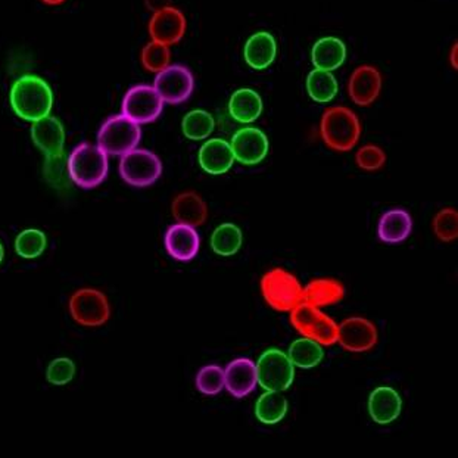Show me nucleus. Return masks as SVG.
I'll use <instances>...</instances> for the list:
<instances>
[{"label": "nucleus", "instance_id": "6ab92c4d", "mask_svg": "<svg viewBox=\"0 0 458 458\" xmlns=\"http://www.w3.org/2000/svg\"><path fill=\"white\" fill-rule=\"evenodd\" d=\"M259 386L257 367L250 359H236L225 369V389L233 398H246Z\"/></svg>", "mask_w": 458, "mask_h": 458}, {"label": "nucleus", "instance_id": "4c0bfd02", "mask_svg": "<svg viewBox=\"0 0 458 458\" xmlns=\"http://www.w3.org/2000/svg\"><path fill=\"white\" fill-rule=\"evenodd\" d=\"M45 175L52 186L58 189H64L67 186L70 179L68 173V158H65V152L55 157H47L45 163Z\"/></svg>", "mask_w": 458, "mask_h": 458}, {"label": "nucleus", "instance_id": "4be33fe9", "mask_svg": "<svg viewBox=\"0 0 458 458\" xmlns=\"http://www.w3.org/2000/svg\"><path fill=\"white\" fill-rule=\"evenodd\" d=\"M243 58L248 67L255 72H264L271 67L277 58V42L268 31H259L246 40Z\"/></svg>", "mask_w": 458, "mask_h": 458}, {"label": "nucleus", "instance_id": "b1692460", "mask_svg": "<svg viewBox=\"0 0 458 458\" xmlns=\"http://www.w3.org/2000/svg\"><path fill=\"white\" fill-rule=\"evenodd\" d=\"M345 43L341 38L327 36L317 40L311 49V61H313L314 68L323 70V72H334L341 68L346 61Z\"/></svg>", "mask_w": 458, "mask_h": 458}, {"label": "nucleus", "instance_id": "a19ab883", "mask_svg": "<svg viewBox=\"0 0 458 458\" xmlns=\"http://www.w3.org/2000/svg\"><path fill=\"white\" fill-rule=\"evenodd\" d=\"M42 2L49 6H58V4H63L65 0H42Z\"/></svg>", "mask_w": 458, "mask_h": 458}, {"label": "nucleus", "instance_id": "ddd939ff", "mask_svg": "<svg viewBox=\"0 0 458 458\" xmlns=\"http://www.w3.org/2000/svg\"><path fill=\"white\" fill-rule=\"evenodd\" d=\"M379 342V332L375 323L364 317H350L339 325L338 344L352 354H362L373 350Z\"/></svg>", "mask_w": 458, "mask_h": 458}, {"label": "nucleus", "instance_id": "2eb2a0df", "mask_svg": "<svg viewBox=\"0 0 458 458\" xmlns=\"http://www.w3.org/2000/svg\"><path fill=\"white\" fill-rule=\"evenodd\" d=\"M384 79L375 65L355 68L348 81V95L357 106H370L382 92Z\"/></svg>", "mask_w": 458, "mask_h": 458}, {"label": "nucleus", "instance_id": "a878e982", "mask_svg": "<svg viewBox=\"0 0 458 458\" xmlns=\"http://www.w3.org/2000/svg\"><path fill=\"white\" fill-rule=\"evenodd\" d=\"M345 298V286L336 279L320 277L313 279L304 288V301L316 309H325L330 305L339 304Z\"/></svg>", "mask_w": 458, "mask_h": 458}, {"label": "nucleus", "instance_id": "c756f323", "mask_svg": "<svg viewBox=\"0 0 458 458\" xmlns=\"http://www.w3.org/2000/svg\"><path fill=\"white\" fill-rule=\"evenodd\" d=\"M305 89L309 97L317 104H329L339 92V83L334 72L314 68L305 80Z\"/></svg>", "mask_w": 458, "mask_h": 458}, {"label": "nucleus", "instance_id": "20e7f679", "mask_svg": "<svg viewBox=\"0 0 458 458\" xmlns=\"http://www.w3.org/2000/svg\"><path fill=\"white\" fill-rule=\"evenodd\" d=\"M108 155L92 143L75 146L68 157L70 179L79 188L95 189L104 183L108 175Z\"/></svg>", "mask_w": 458, "mask_h": 458}, {"label": "nucleus", "instance_id": "f704fd0d", "mask_svg": "<svg viewBox=\"0 0 458 458\" xmlns=\"http://www.w3.org/2000/svg\"><path fill=\"white\" fill-rule=\"evenodd\" d=\"M432 230L437 241L444 243L457 241L458 213L455 208H442L437 211L432 221Z\"/></svg>", "mask_w": 458, "mask_h": 458}, {"label": "nucleus", "instance_id": "58836bf2", "mask_svg": "<svg viewBox=\"0 0 458 458\" xmlns=\"http://www.w3.org/2000/svg\"><path fill=\"white\" fill-rule=\"evenodd\" d=\"M146 8L149 9L150 13H154L159 9L167 8L171 6V0H145Z\"/></svg>", "mask_w": 458, "mask_h": 458}, {"label": "nucleus", "instance_id": "f257e3e1", "mask_svg": "<svg viewBox=\"0 0 458 458\" xmlns=\"http://www.w3.org/2000/svg\"><path fill=\"white\" fill-rule=\"evenodd\" d=\"M54 102V90L50 84L36 74L21 75L9 90V104L13 113L29 123L50 115Z\"/></svg>", "mask_w": 458, "mask_h": 458}, {"label": "nucleus", "instance_id": "7ed1b4c3", "mask_svg": "<svg viewBox=\"0 0 458 458\" xmlns=\"http://www.w3.org/2000/svg\"><path fill=\"white\" fill-rule=\"evenodd\" d=\"M259 288L266 304L277 313H291L304 301V288L295 275L276 267L261 277Z\"/></svg>", "mask_w": 458, "mask_h": 458}, {"label": "nucleus", "instance_id": "473e14b6", "mask_svg": "<svg viewBox=\"0 0 458 458\" xmlns=\"http://www.w3.org/2000/svg\"><path fill=\"white\" fill-rule=\"evenodd\" d=\"M195 385L202 395H218L225 391V370L217 364L202 367L196 375Z\"/></svg>", "mask_w": 458, "mask_h": 458}, {"label": "nucleus", "instance_id": "39448f33", "mask_svg": "<svg viewBox=\"0 0 458 458\" xmlns=\"http://www.w3.org/2000/svg\"><path fill=\"white\" fill-rule=\"evenodd\" d=\"M291 325L293 329L304 336L313 339L321 346H332L338 344L339 325L332 317L323 313L307 302H301L292 310Z\"/></svg>", "mask_w": 458, "mask_h": 458}, {"label": "nucleus", "instance_id": "f03ea898", "mask_svg": "<svg viewBox=\"0 0 458 458\" xmlns=\"http://www.w3.org/2000/svg\"><path fill=\"white\" fill-rule=\"evenodd\" d=\"M361 130L359 115L348 106H330L321 115V140L339 154L354 149L361 138Z\"/></svg>", "mask_w": 458, "mask_h": 458}, {"label": "nucleus", "instance_id": "5701e85b", "mask_svg": "<svg viewBox=\"0 0 458 458\" xmlns=\"http://www.w3.org/2000/svg\"><path fill=\"white\" fill-rule=\"evenodd\" d=\"M411 232V216L403 208L389 209L377 223V236L387 245L403 243L410 238Z\"/></svg>", "mask_w": 458, "mask_h": 458}, {"label": "nucleus", "instance_id": "9d476101", "mask_svg": "<svg viewBox=\"0 0 458 458\" xmlns=\"http://www.w3.org/2000/svg\"><path fill=\"white\" fill-rule=\"evenodd\" d=\"M70 314L80 326L100 327L109 320L111 307L104 292L84 288L74 292V295L72 296Z\"/></svg>", "mask_w": 458, "mask_h": 458}, {"label": "nucleus", "instance_id": "c9c22d12", "mask_svg": "<svg viewBox=\"0 0 458 458\" xmlns=\"http://www.w3.org/2000/svg\"><path fill=\"white\" fill-rule=\"evenodd\" d=\"M386 154L380 146L364 145L357 150L355 154V164L360 170L367 171V173H375V171L382 170L386 164Z\"/></svg>", "mask_w": 458, "mask_h": 458}, {"label": "nucleus", "instance_id": "7c9ffc66", "mask_svg": "<svg viewBox=\"0 0 458 458\" xmlns=\"http://www.w3.org/2000/svg\"><path fill=\"white\" fill-rule=\"evenodd\" d=\"M216 130V120L213 114L205 109H192L189 111L182 121V131L184 138L193 142L207 140Z\"/></svg>", "mask_w": 458, "mask_h": 458}, {"label": "nucleus", "instance_id": "393cba45", "mask_svg": "<svg viewBox=\"0 0 458 458\" xmlns=\"http://www.w3.org/2000/svg\"><path fill=\"white\" fill-rule=\"evenodd\" d=\"M264 111L263 98L254 89H238L229 99L230 117L241 124H250L261 117Z\"/></svg>", "mask_w": 458, "mask_h": 458}, {"label": "nucleus", "instance_id": "c85d7f7f", "mask_svg": "<svg viewBox=\"0 0 458 458\" xmlns=\"http://www.w3.org/2000/svg\"><path fill=\"white\" fill-rule=\"evenodd\" d=\"M209 245L214 254L218 257H233L241 250L243 245V233L241 227L234 223H223L214 229Z\"/></svg>", "mask_w": 458, "mask_h": 458}, {"label": "nucleus", "instance_id": "a211bd4d", "mask_svg": "<svg viewBox=\"0 0 458 458\" xmlns=\"http://www.w3.org/2000/svg\"><path fill=\"white\" fill-rule=\"evenodd\" d=\"M367 409L376 425L389 426L400 419L403 412V398L394 387H376L369 395Z\"/></svg>", "mask_w": 458, "mask_h": 458}, {"label": "nucleus", "instance_id": "412c9836", "mask_svg": "<svg viewBox=\"0 0 458 458\" xmlns=\"http://www.w3.org/2000/svg\"><path fill=\"white\" fill-rule=\"evenodd\" d=\"M171 213L175 223L200 227L208 220V205L195 191H186L175 196L171 204Z\"/></svg>", "mask_w": 458, "mask_h": 458}, {"label": "nucleus", "instance_id": "bb28decb", "mask_svg": "<svg viewBox=\"0 0 458 458\" xmlns=\"http://www.w3.org/2000/svg\"><path fill=\"white\" fill-rule=\"evenodd\" d=\"M288 411L289 403L284 392L266 391L255 403V417L261 425H279L280 421H284Z\"/></svg>", "mask_w": 458, "mask_h": 458}, {"label": "nucleus", "instance_id": "aec40b11", "mask_svg": "<svg viewBox=\"0 0 458 458\" xmlns=\"http://www.w3.org/2000/svg\"><path fill=\"white\" fill-rule=\"evenodd\" d=\"M199 167L209 175H223L233 167V150L230 142L221 138L207 139L198 152Z\"/></svg>", "mask_w": 458, "mask_h": 458}, {"label": "nucleus", "instance_id": "cd10ccee", "mask_svg": "<svg viewBox=\"0 0 458 458\" xmlns=\"http://www.w3.org/2000/svg\"><path fill=\"white\" fill-rule=\"evenodd\" d=\"M289 360L295 369H302V370H311L320 366L321 361L325 359V351L320 344L310 338L296 339L292 342L289 346Z\"/></svg>", "mask_w": 458, "mask_h": 458}, {"label": "nucleus", "instance_id": "e433bc0d", "mask_svg": "<svg viewBox=\"0 0 458 458\" xmlns=\"http://www.w3.org/2000/svg\"><path fill=\"white\" fill-rule=\"evenodd\" d=\"M75 376V362L67 357H59L50 361L47 370V380L54 386L72 384Z\"/></svg>", "mask_w": 458, "mask_h": 458}, {"label": "nucleus", "instance_id": "72a5a7b5", "mask_svg": "<svg viewBox=\"0 0 458 458\" xmlns=\"http://www.w3.org/2000/svg\"><path fill=\"white\" fill-rule=\"evenodd\" d=\"M140 63H142V67L145 68L146 72L158 74L159 72H163L164 68L171 65L170 47L150 40L149 43H146L142 49Z\"/></svg>", "mask_w": 458, "mask_h": 458}, {"label": "nucleus", "instance_id": "79ce46f5", "mask_svg": "<svg viewBox=\"0 0 458 458\" xmlns=\"http://www.w3.org/2000/svg\"><path fill=\"white\" fill-rule=\"evenodd\" d=\"M4 248L2 245V242H0V264L4 263Z\"/></svg>", "mask_w": 458, "mask_h": 458}, {"label": "nucleus", "instance_id": "423d86ee", "mask_svg": "<svg viewBox=\"0 0 458 458\" xmlns=\"http://www.w3.org/2000/svg\"><path fill=\"white\" fill-rule=\"evenodd\" d=\"M142 140L140 125L120 115H113L100 125L98 131V146L111 157H123L130 150L136 149Z\"/></svg>", "mask_w": 458, "mask_h": 458}, {"label": "nucleus", "instance_id": "ea45409f", "mask_svg": "<svg viewBox=\"0 0 458 458\" xmlns=\"http://www.w3.org/2000/svg\"><path fill=\"white\" fill-rule=\"evenodd\" d=\"M450 61L453 68L457 70V43H454V47H451Z\"/></svg>", "mask_w": 458, "mask_h": 458}, {"label": "nucleus", "instance_id": "f8f14e48", "mask_svg": "<svg viewBox=\"0 0 458 458\" xmlns=\"http://www.w3.org/2000/svg\"><path fill=\"white\" fill-rule=\"evenodd\" d=\"M233 150L234 161L245 165L254 167L259 165L270 152V140L267 134L259 127H242L230 140Z\"/></svg>", "mask_w": 458, "mask_h": 458}, {"label": "nucleus", "instance_id": "9b49d317", "mask_svg": "<svg viewBox=\"0 0 458 458\" xmlns=\"http://www.w3.org/2000/svg\"><path fill=\"white\" fill-rule=\"evenodd\" d=\"M154 89L164 104H183L192 97L195 90V77L184 65H168L163 72L155 75Z\"/></svg>", "mask_w": 458, "mask_h": 458}, {"label": "nucleus", "instance_id": "0eeeda50", "mask_svg": "<svg viewBox=\"0 0 458 458\" xmlns=\"http://www.w3.org/2000/svg\"><path fill=\"white\" fill-rule=\"evenodd\" d=\"M121 179L133 188H149L158 182L163 174V163L158 155L152 150L136 149L130 150L123 155L120 159Z\"/></svg>", "mask_w": 458, "mask_h": 458}, {"label": "nucleus", "instance_id": "2f4dec72", "mask_svg": "<svg viewBox=\"0 0 458 458\" xmlns=\"http://www.w3.org/2000/svg\"><path fill=\"white\" fill-rule=\"evenodd\" d=\"M47 248V236L38 229H25L15 239V252L24 259H36Z\"/></svg>", "mask_w": 458, "mask_h": 458}, {"label": "nucleus", "instance_id": "4468645a", "mask_svg": "<svg viewBox=\"0 0 458 458\" xmlns=\"http://www.w3.org/2000/svg\"><path fill=\"white\" fill-rule=\"evenodd\" d=\"M150 40L171 47L182 42L188 31V21L179 8L167 6L152 13L148 25Z\"/></svg>", "mask_w": 458, "mask_h": 458}, {"label": "nucleus", "instance_id": "f3484780", "mask_svg": "<svg viewBox=\"0 0 458 458\" xmlns=\"http://www.w3.org/2000/svg\"><path fill=\"white\" fill-rule=\"evenodd\" d=\"M31 140L45 157H55L65 152V129L54 115L31 123Z\"/></svg>", "mask_w": 458, "mask_h": 458}, {"label": "nucleus", "instance_id": "dca6fc26", "mask_svg": "<svg viewBox=\"0 0 458 458\" xmlns=\"http://www.w3.org/2000/svg\"><path fill=\"white\" fill-rule=\"evenodd\" d=\"M164 245L171 259L179 263H191L199 254L200 236L195 227L175 223L164 234Z\"/></svg>", "mask_w": 458, "mask_h": 458}, {"label": "nucleus", "instance_id": "6e6552de", "mask_svg": "<svg viewBox=\"0 0 458 458\" xmlns=\"http://www.w3.org/2000/svg\"><path fill=\"white\" fill-rule=\"evenodd\" d=\"M255 367L259 385L264 391H288L295 382V367L279 348L264 351Z\"/></svg>", "mask_w": 458, "mask_h": 458}, {"label": "nucleus", "instance_id": "1a4fd4ad", "mask_svg": "<svg viewBox=\"0 0 458 458\" xmlns=\"http://www.w3.org/2000/svg\"><path fill=\"white\" fill-rule=\"evenodd\" d=\"M164 102L149 84H138L125 92L121 102V114L136 124H149L163 114Z\"/></svg>", "mask_w": 458, "mask_h": 458}]
</instances>
